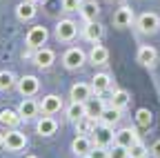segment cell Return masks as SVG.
Instances as JSON below:
<instances>
[{
  "label": "cell",
  "instance_id": "37",
  "mask_svg": "<svg viewBox=\"0 0 160 158\" xmlns=\"http://www.w3.org/2000/svg\"><path fill=\"white\" fill-rule=\"evenodd\" d=\"M29 3H42V0H29Z\"/></svg>",
  "mask_w": 160,
  "mask_h": 158
},
{
  "label": "cell",
  "instance_id": "39",
  "mask_svg": "<svg viewBox=\"0 0 160 158\" xmlns=\"http://www.w3.org/2000/svg\"><path fill=\"white\" fill-rule=\"evenodd\" d=\"M78 158H89V156H78Z\"/></svg>",
  "mask_w": 160,
  "mask_h": 158
},
{
  "label": "cell",
  "instance_id": "33",
  "mask_svg": "<svg viewBox=\"0 0 160 158\" xmlns=\"http://www.w3.org/2000/svg\"><path fill=\"white\" fill-rule=\"evenodd\" d=\"M82 0H62V9L65 11H80Z\"/></svg>",
  "mask_w": 160,
  "mask_h": 158
},
{
  "label": "cell",
  "instance_id": "7",
  "mask_svg": "<svg viewBox=\"0 0 160 158\" xmlns=\"http://www.w3.org/2000/svg\"><path fill=\"white\" fill-rule=\"evenodd\" d=\"M113 127H109V125H102L100 123L98 127H96V131L91 134V138H93V145H98V147H109L111 143H113Z\"/></svg>",
  "mask_w": 160,
  "mask_h": 158
},
{
  "label": "cell",
  "instance_id": "35",
  "mask_svg": "<svg viewBox=\"0 0 160 158\" xmlns=\"http://www.w3.org/2000/svg\"><path fill=\"white\" fill-rule=\"evenodd\" d=\"M0 147H5V134H0Z\"/></svg>",
  "mask_w": 160,
  "mask_h": 158
},
{
  "label": "cell",
  "instance_id": "14",
  "mask_svg": "<svg viewBox=\"0 0 160 158\" xmlns=\"http://www.w3.org/2000/svg\"><path fill=\"white\" fill-rule=\"evenodd\" d=\"M85 107H87V116L89 118H96V120H100V116H102V111H105V100L102 98H98V94L96 96H91L89 100L85 103Z\"/></svg>",
  "mask_w": 160,
  "mask_h": 158
},
{
  "label": "cell",
  "instance_id": "6",
  "mask_svg": "<svg viewBox=\"0 0 160 158\" xmlns=\"http://www.w3.org/2000/svg\"><path fill=\"white\" fill-rule=\"evenodd\" d=\"M31 60H33V65H36L38 69H49V67L53 65V60H56V54H53V49H49V47H38L36 54L31 56Z\"/></svg>",
  "mask_w": 160,
  "mask_h": 158
},
{
  "label": "cell",
  "instance_id": "21",
  "mask_svg": "<svg viewBox=\"0 0 160 158\" xmlns=\"http://www.w3.org/2000/svg\"><path fill=\"white\" fill-rule=\"evenodd\" d=\"M89 60H91L93 65H107V60H109V49H107L105 45L93 43V47H91V51H89Z\"/></svg>",
  "mask_w": 160,
  "mask_h": 158
},
{
  "label": "cell",
  "instance_id": "38",
  "mask_svg": "<svg viewBox=\"0 0 160 158\" xmlns=\"http://www.w3.org/2000/svg\"><path fill=\"white\" fill-rule=\"evenodd\" d=\"M107 3H118V0H107Z\"/></svg>",
  "mask_w": 160,
  "mask_h": 158
},
{
  "label": "cell",
  "instance_id": "20",
  "mask_svg": "<svg viewBox=\"0 0 160 158\" xmlns=\"http://www.w3.org/2000/svg\"><path fill=\"white\" fill-rule=\"evenodd\" d=\"M100 13V7L96 0H82V7H80V16H82L85 23H93Z\"/></svg>",
  "mask_w": 160,
  "mask_h": 158
},
{
  "label": "cell",
  "instance_id": "34",
  "mask_svg": "<svg viewBox=\"0 0 160 158\" xmlns=\"http://www.w3.org/2000/svg\"><path fill=\"white\" fill-rule=\"evenodd\" d=\"M151 154H153L156 158H160V140H156V143L151 145Z\"/></svg>",
  "mask_w": 160,
  "mask_h": 158
},
{
  "label": "cell",
  "instance_id": "5",
  "mask_svg": "<svg viewBox=\"0 0 160 158\" xmlns=\"http://www.w3.org/2000/svg\"><path fill=\"white\" fill-rule=\"evenodd\" d=\"M5 147L9 151H20V149H25L27 147V136L22 131H18V129H7L5 134Z\"/></svg>",
  "mask_w": 160,
  "mask_h": 158
},
{
  "label": "cell",
  "instance_id": "9",
  "mask_svg": "<svg viewBox=\"0 0 160 158\" xmlns=\"http://www.w3.org/2000/svg\"><path fill=\"white\" fill-rule=\"evenodd\" d=\"M16 87H18V91L22 94L25 98H31V96L38 94V89H40V80H38L36 76H22V78L18 80Z\"/></svg>",
  "mask_w": 160,
  "mask_h": 158
},
{
  "label": "cell",
  "instance_id": "24",
  "mask_svg": "<svg viewBox=\"0 0 160 158\" xmlns=\"http://www.w3.org/2000/svg\"><path fill=\"white\" fill-rule=\"evenodd\" d=\"M109 87H111L109 74H96V76L91 78V89H93V94H102V91H107Z\"/></svg>",
  "mask_w": 160,
  "mask_h": 158
},
{
  "label": "cell",
  "instance_id": "29",
  "mask_svg": "<svg viewBox=\"0 0 160 158\" xmlns=\"http://www.w3.org/2000/svg\"><path fill=\"white\" fill-rule=\"evenodd\" d=\"M151 120H153V114H151L149 109L142 107V109H138V111H136V123H138L140 127H149Z\"/></svg>",
  "mask_w": 160,
  "mask_h": 158
},
{
  "label": "cell",
  "instance_id": "30",
  "mask_svg": "<svg viewBox=\"0 0 160 158\" xmlns=\"http://www.w3.org/2000/svg\"><path fill=\"white\" fill-rule=\"evenodd\" d=\"M147 154H149V149L140 143V140L129 147V158H147Z\"/></svg>",
  "mask_w": 160,
  "mask_h": 158
},
{
  "label": "cell",
  "instance_id": "16",
  "mask_svg": "<svg viewBox=\"0 0 160 158\" xmlns=\"http://www.w3.org/2000/svg\"><path fill=\"white\" fill-rule=\"evenodd\" d=\"M102 33H105V27L100 25L98 20L87 23V25L82 27V36H85V40H89V43H98L100 38H102Z\"/></svg>",
  "mask_w": 160,
  "mask_h": 158
},
{
  "label": "cell",
  "instance_id": "18",
  "mask_svg": "<svg viewBox=\"0 0 160 158\" xmlns=\"http://www.w3.org/2000/svg\"><path fill=\"white\" fill-rule=\"evenodd\" d=\"M93 149V143L89 140V136H76L71 140V151L76 156H87Z\"/></svg>",
  "mask_w": 160,
  "mask_h": 158
},
{
  "label": "cell",
  "instance_id": "22",
  "mask_svg": "<svg viewBox=\"0 0 160 158\" xmlns=\"http://www.w3.org/2000/svg\"><path fill=\"white\" fill-rule=\"evenodd\" d=\"M120 118H122V109H118V107L109 105V107H105L102 116H100V123L113 127V125H118V123H120Z\"/></svg>",
  "mask_w": 160,
  "mask_h": 158
},
{
  "label": "cell",
  "instance_id": "32",
  "mask_svg": "<svg viewBox=\"0 0 160 158\" xmlns=\"http://www.w3.org/2000/svg\"><path fill=\"white\" fill-rule=\"evenodd\" d=\"M89 158H109V149L107 147H98V145H93V149L87 154Z\"/></svg>",
  "mask_w": 160,
  "mask_h": 158
},
{
  "label": "cell",
  "instance_id": "25",
  "mask_svg": "<svg viewBox=\"0 0 160 158\" xmlns=\"http://www.w3.org/2000/svg\"><path fill=\"white\" fill-rule=\"evenodd\" d=\"M16 16H18V20H31V18L36 16V3L22 0V3L16 7Z\"/></svg>",
  "mask_w": 160,
  "mask_h": 158
},
{
  "label": "cell",
  "instance_id": "23",
  "mask_svg": "<svg viewBox=\"0 0 160 158\" xmlns=\"http://www.w3.org/2000/svg\"><path fill=\"white\" fill-rule=\"evenodd\" d=\"M138 63L140 65H145V67H151L153 63H156V58H158V51L151 47V45H145V47H140L138 49Z\"/></svg>",
  "mask_w": 160,
  "mask_h": 158
},
{
  "label": "cell",
  "instance_id": "13",
  "mask_svg": "<svg viewBox=\"0 0 160 158\" xmlns=\"http://www.w3.org/2000/svg\"><path fill=\"white\" fill-rule=\"evenodd\" d=\"M71 100H78V103H87L89 98H91V94H93V89H91V85H87V83H76V85H71Z\"/></svg>",
  "mask_w": 160,
  "mask_h": 158
},
{
  "label": "cell",
  "instance_id": "8",
  "mask_svg": "<svg viewBox=\"0 0 160 158\" xmlns=\"http://www.w3.org/2000/svg\"><path fill=\"white\" fill-rule=\"evenodd\" d=\"M60 109H65V103H62V98H60L58 94L45 96L42 103H40V111H42L45 116H53V114H58Z\"/></svg>",
  "mask_w": 160,
  "mask_h": 158
},
{
  "label": "cell",
  "instance_id": "19",
  "mask_svg": "<svg viewBox=\"0 0 160 158\" xmlns=\"http://www.w3.org/2000/svg\"><path fill=\"white\" fill-rule=\"evenodd\" d=\"M20 120H22V116L18 111H13V109H2L0 111V125L7 127V129H18Z\"/></svg>",
  "mask_w": 160,
  "mask_h": 158
},
{
  "label": "cell",
  "instance_id": "10",
  "mask_svg": "<svg viewBox=\"0 0 160 158\" xmlns=\"http://www.w3.org/2000/svg\"><path fill=\"white\" fill-rule=\"evenodd\" d=\"M140 140L138 138V134L131 129V127H122V129H118L116 131V136H113V143H118V145H122V147H131V145H136Z\"/></svg>",
  "mask_w": 160,
  "mask_h": 158
},
{
  "label": "cell",
  "instance_id": "27",
  "mask_svg": "<svg viewBox=\"0 0 160 158\" xmlns=\"http://www.w3.org/2000/svg\"><path fill=\"white\" fill-rule=\"evenodd\" d=\"M129 100H131V96H129V91H125V89H116V91L111 94V105L118 107V109H125V107L129 105Z\"/></svg>",
  "mask_w": 160,
  "mask_h": 158
},
{
  "label": "cell",
  "instance_id": "3",
  "mask_svg": "<svg viewBox=\"0 0 160 158\" xmlns=\"http://www.w3.org/2000/svg\"><path fill=\"white\" fill-rule=\"evenodd\" d=\"M47 38H49L47 27L38 25V27H31V29H29V33H27V38H25V43H27L29 49H38V47H42V45L47 43Z\"/></svg>",
  "mask_w": 160,
  "mask_h": 158
},
{
  "label": "cell",
  "instance_id": "11",
  "mask_svg": "<svg viewBox=\"0 0 160 158\" xmlns=\"http://www.w3.org/2000/svg\"><path fill=\"white\" fill-rule=\"evenodd\" d=\"M65 114H67V120L69 123H78V120H82V118L87 116V107L85 103H78V100H71L67 107H65Z\"/></svg>",
  "mask_w": 160,
  "mask_h": 158
},
{
  "label": "cell",
  "instance_id": "1",
  "mask_svg": "<svg viewBox=\"0 0 160 158\" xmlns=\"http://www.w3.org/2000/svg\"><path fill=\"white\" fill-rule=\"evenodd\" d=\"M76 33H78V25L73 20H69V18H65V20H60L56 25V38L60 43H71Z\"/></svg>",
  "mask_w": 160,
  "mask_h": 158
},
{
  "label": "cell",
  "instance_id": "17",
  "mask_svg": "<svg viewBox=\"0 0 160 158\" xmlns=\"http://www.w3.org/2000/svg\"><path fill=\"white\" fill-rule=\"evenodd\" d=\"M133 23V9L131 7H120V9H116V13H113V25L116 27H120V29H122V27H129Z\"/></svg>",
  "mask_w": 160,
  "mask_h": 158
},
{
  "label": "cell",
  "instance_id": "12",
  "mask_svg": "<svg viewBox=\"0 0 160 158\" xmlns=\"http://www.w3.org/2000/svg\"><path fill=\"white\" fill-rule=\"evenodd\" d=\"M38 111H40V103H36L33 98H25V100L18 105V114L22 116V120H31V118H36Z\"/></svg>",
  "mask_w": 160,
  "mask_h": 158
},
{
  "label": "cell",
  "instance_id": "31",
  "mask_svg": "<svg viewBox=\"0 0 160 158\" xmlns=\"http://www.w3.org/2000/svg\"><path fill=\"white\" fill-rule=\"evenodd\" d=\"M109 158H129V149L122 147V145H118V143H113V147L109 149Z\"/></svg>",
  "mask_w": 160,
  "mask_h": 158
},
{
  "label": "cell",
  "instance_id": "2",
  "mask_svg": "<svg viewBox=\"0 0 160 158\" xmlns=\"http://www.w3.org/2000/svg\"><path fill=\"white\" fill-rule=\"evenodd\" d=\"M85 51L82 49H80V47H69L67 51H65V56H62V65L67 67V69H80V67H82L85 65Z\"/></svg>",
  "mask_w": 160,
  "mask_h": 158
},
{
  "label": "cell",
  "instance_id": "15",
  "mask_svg": "<svg viewBox=\"0 0 160 158\" xmlns=\"http://www.w3.org/2000/svg\"><path fill=\"white\" fill-rule=\"evenodd\" d=\"M36 131H38L40 136H53V134L58 131L56 118H53V116H42V118L36 123Z\"/></svg>",
  "mask_w": 160,
  "mask_h": 158
},
{
  "label": "cell",
  "instance_id": "4",
  "mask_svg": "<svg viewBox=\"0 0 160 158\" xmlns=\"http://www.w3.org/2000/svg\"><path fill=\"white\" fill-rule=\"evenodd\" d=\"M136 27L142 31V33H156V31L160 29V16L147 11V13H142V16L136 20Z\"/></svg>",
  "mask_w": 160,
  "mask_h": 158
},
{
  "label": "cell",
  "instance_id": "28",
  "mask_svg": "<svg viewBox=\"0 0 160 158\" xmlns=\"http://www.w3.org/2000/svg\"><path fill=\"white\" fill-rule=\"evenodd\" d=\"M13 85H18V80H16L13 71H9V69H2V71H0V91H9Z\"/></svg>",
  "mask_w": 160,
  "mask_h": 158
},
{
  "label": "cell",
  "instance_id": "36",
  "mask_svg": "<svg viewBox=\"0 0 160 158\" xmlns=\"http://www.w3.org/2000/svg\"><path fill=\"white\" fill-rule=\"evenodd\" d=\"M25 158H38V156H33V154H29V156H25Z\"/></svg>",
  "mask_w": 160,
  "mask_h": 158
},
{
  "label": "cell",
  "instance_id": "26",
  "mask_svg": "<svg viewBox=\"0 0 160 158\" xmlns=\"http://www.w3.org/2000/svg\"><path fill=\"white\" fill-rule=\"evenodd\" d=\"M96 118H89V116H85L82 120H78L76 123V134L78 136H91L93 131H96Z\"/></svg>",
  "mask_w": 160,
  "mask_h": 158
}]
</instances>
